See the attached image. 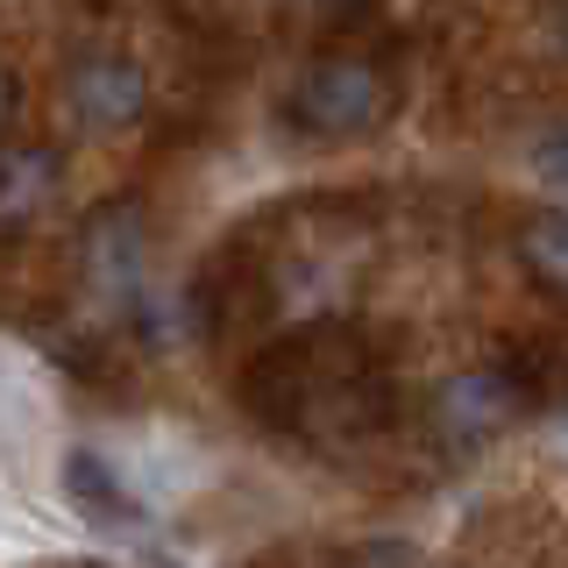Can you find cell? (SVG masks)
<instances>
[{
	"instance_id": "obj_1",
	"label": "cell",
	"mask_w": 568,
	"mask_h": 568,
	"mask_svg": "<svg viewBox=\"0 0 568 568\" xmlns=\"http://www.w3.org/2000/svg\"><path fill=\"white\" fill-rule=\"evenodd\" d=\"M242 398L256 419L284 426V434H313V419H334L342 434H355V426H384L390 413L384 369L342 327H306L271 355H256L242 377Z\"/></svg>"
},
{
	"instance_id": "obj_2",
	"label": "cell",
	"mask_w": 568,
	"mask_h": 568,
	"mask_svg": "<svg viewBox=\"0 0 568 568\" xmlns=\"http://www.w3.org/2000/svg\"><path fill=\"white\" fill-rule=\"evenodd\" d=\"M390 106H398L390 64L355 43H334L292 71V85L277 100V121L298 142H355V135H377L390 121Z\"/></svg>"
},
{
	"instance_id": "obj_3",
	"label": "cell",
	"mask_w": 568,
	"mask_h": 568,
	"mask_svg": "<svg viewBox=\"0 0 568 568\" xmlns=\"http://www.w3.org/2000/svg\"><path fill=\"white\" fill-rule=\"evenodd\" d=\"M64 106L85 135H129L135 121H150V71L129 50L93 43L64 64Z\"/></svg>"
},
{
	"instance_id": "obj_4",
	"label": "cell",
	"mask_w": 568,
	"mask_h": 568,
	"mask_svg": "<svg viewBox=\"0 0 568 568\" xmlns=\"http://www.w3.org/2000/svg\"><path fill=\"white\" fill-rule=\"evenodd\" d=\"M519 413H532V405L519 398V384H511L497 363L455 369V377L434 384V398H426V426H434V440H440V448H455V455L490 448V440L505 434Z\"/></svg>"
},
{
	"instance_id": "obj_5",
	"label": "cell",
	"mask_w": 568,
	"mask_h": 568,
	"mask_svg": "<svg viewBox=\"0 0 568 568\" xmlns=\"http://www.w3.org/2000/svg\"><path fill=\"white\" fill-rule=\"evenodd\" d=\"M142 256H150V227H142V206H135V200H114V206H100L93 221H85V235H79V271H85V284H93L100 298L135 306V292H142Z\"/></svg>"
},
{
	"instance_id": "obj_6",
	"label": "cell",
	"mask_w": 568,
	"mask_h": 568,
	"mask_svg": "<svg viewBox=\"0 0 568 568\" xmlns=\"http://www.w3.org/2000/svg\"><path fill=\"white\" fill-rule=\"evenodd\" d=\"M58 150L50 142H22V135H8L0 142V227H22L36 221L50 200H58Z\"/></svg>"
},
{
	"instance_id": "obj_7",
	"label": "cell",
	"mask_w": 568,
	"mask_h": 568,
	"mask_svg": "<svg viewBox=\"0 0 568 568\" xmlns=\"http://www.w3.org/2000/svg\"><path fill=\"white\" fill-rule=\"evenodd\" d=\"M519 263H526V277L540 284L547 298H561L568 306V206H532L526 221H519Z\"/></svg>"
},
{
	"instance_id": "obj_8",
	"label": "cell",
	"mask_w": 568,
	"mask_h": 568,
	"mask_svg": "<svg viewBox=\"0 0 568 568\" xmlns=\"http://www.w3.org/2000/svg\"><path fill=\"white\" fill-rule=\"evenodd\" d=\"M505 369L511 384H519V398L532 405V413H540V405H555L561 390H568V355L555 348V342H540V334H526V342H511L505 348Z\"/></svg>"
},
{
	"instance_id": "obj_9",
	"label": "cell",
	"mask_w": 568,
	"mask_h": 568,
	"mask_svg": "<svg viewBox=\"0 0 568 568\" xmlns=\"http://www.w3.org/2000/svg\"><path fill=\"white\" fill-rule=\"evenodd\" d=\"M64 484H71V497H79V505H93V511H129L121 476L106 469L93 448H71V455H64Z\"/></svg>"
},
{
	"instance_id": "obj_10",
	"label": "cell",
	"mask_w": 568,
	"mask_h": 568,
	"mask_svg": "<svg viewBox=\"0 0 568 568\" xmlns=\"http://www.w3.org/2000/svg\"><path fill=\"white\" fill-rule=\"evenodd\" d=\"M532 171H540V185H555V192H561V206H568V121L532 142Z\"/></svg>"
},
{
	"instance_id": "obj_11",
	"label": "cell",
	"mask_w": 568,
	"mask_h": 568,
	"mask_svg": "<svg viewBox=\"0 0 568 568\" xmlns=\"http://www.w3.org/2000/svg\"><path fill=\"white\" fill-rule=\"evenodd\" d=\"M22 100H29V93H22V71L0 58V142H8V135H14V121H22Z\"/></svg>"
},
{
	"instance_id": "obj_12",
	"label": "cell",
	"mask_w": 568,
	"mask_h": 568,
	"mask_svg": "<svg viewBox=\"0 0 568 568\" xmlns=\"http://www.w3.org/2000/svg\"><path fill=\"white\" fill-rule=\"evenodd\" d=\"M313 8H320V14H334V22H342V14H369V8H377V0H313Z\"/></svg>"
},
{
	"instance_id": "obj_13",
	"label": "cell",
	"mask_w": 568,
	"mask_h": 568,
	"mask_svg": "<svg viewBox=\"0 0 568 568\" xmlns=\"http://www.w3.org/2000/svg\"><path fill=\"white\" fill-rule=\"evenodd\" d=\"M561 43H568V8H561Z\"/></svg>"
},
{
	"instance_id": "obj_14",
	"label": "cell",
	"mask_w": 568,
	"mask_h": 568,
	"mask_svg": "<svg viewBox=\"0 0 568 568\" xmlns=\"http://www.w3.org/2000/svg\"><path fill=\"white\" fill-rule=\"evenodd\" d=\"M100 8H106V0H100Z\"/></svg>"
}]
</instances>
